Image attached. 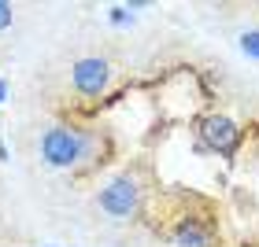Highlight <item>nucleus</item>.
<instances>
[{
    "label": "nucleus",
    "instance_id": "4",
    "mask_svg": "<svg viewBox=\"0 0 259 247\" xmlns=\"http://www.w3.org/2000/svg\"><path fill=\"white\" fill-rule=\"evenodd\" d=\"M74 85L85 92V96H97V92L108 85V63L104 59H81V63H74Z\"/></svg>",
    "mask_w": 259,
    "mask_h": 247
},
{
    "label": "nucleus",
    "instance_id": "5",
    "mask_svg": "<svg viewBox=\"0 0 259 247\" xmlns=\"http://www.w3.org/2000/svg\"><path fill=\"white\" fill-rule=\"evenodd\" d=\"M178 243H182V247H204V243H207L204 225H196V221H185V225L178 229Z\"/></svg>",
    "mask_w": 259,
    "mask_h": 247
},
{
    "label": "nucleus",
    "instance_id": "6",
    "mask_svg": "<svg viewBox=\"0 0 259 247\" xmlns=\"http://www.w3.org/2000/svg\"><path fill=\"white\" fill-rule=\"evenodd\" d=\"M241 48L248 52L252 59H259V30H248V33H244V37H241Z\"/></svg>",
    "mask_w": 259,
    "mask_h": 247
},
{
    "label": "nucleus",
    "instance_id": "3",
    "mask_svg": "<svg viewBox=\"0 0 259 247\" xmlns=\"http://www.w3.org/2000/svg\"><path fill=\"white\" fill-rule=\"evenodd\" d=\"M200 137H204L207 148L226 151V155L237 148V126H233V118H226V114H207V118L200 122Z\"/></svg>",
    "mask_w": 259,
    "mask_h": 247
},
{
    "label": "nucleus",
    "instance_id": "9",
    "mask_svg": "<svg viewBox=\"0 0 259 247\" xmlns=\"http://www.w3.org/2000/svg\"><path fill=\"white\" fill-rule=\"evenodd\" d=\"M4 89H8V85H4V81H0V100H4Z\"/></svg>",
    "mask_w": 259,
    "mask_h": 247
},
{
    "label": "nucleus",
    "instance_id": "8",
    "mask_svg": "<svg viewBox=\"0 0 259 247\" xmlns=\"http://www.w3.org/2000/svg\"><path fill=\"white\" fill-rule=\"evenodd\" d=\"M111 22H119V26H122V22H130V11H122V8H115V11H111Z\"/></svg>",
    "mask_w": 259,
    "mask_h": 247
},
{
    "label": "nucleus",
    "instance_id": "2",
    "mask_svg": "<svg viewBox=\"0 0 259 247\" xmlns=\"http://www.w3.org/2000/svg\"><path fill=\"white\" fill-rule=\"evenodd\" d=\"M100 207L108 210L111 218H130L137 210V188H134V181H130V177H115L100 192Z\"/></svg>",
    "mask_w": 259,
    "mask_h": 247
},
{
    "label": "nucleus",
    "instance_id": "1",
    "mask_svg": "<svg viewBox=\"0 0 259 247\" xmlns=\"http://www.w3.org/2000/svg\"><path fill=\"white\" fill-rule=\"evenodd\" d=\"M41 155L52 162V166H74V162L85 155V137L74 133L67 126H56L41 137Z\"/></svg>",
    "mask_w": 259,
    "mask_h": 247
},
{
    "label": "nucleus",
    "instance_id": "7",
    "mask_svg": "<svg viewBox=\"0 0 259 247\" xmlns=\"http://www.w3.org/2000/svg\"><path fill=\"white\" fill-rule=\"evenodd\" d=\"M4 26H11V8L0 4V30H4Z\"/></svg>",
    "mask_w": 259,
    "mask_h": 247
}]
</instances>
